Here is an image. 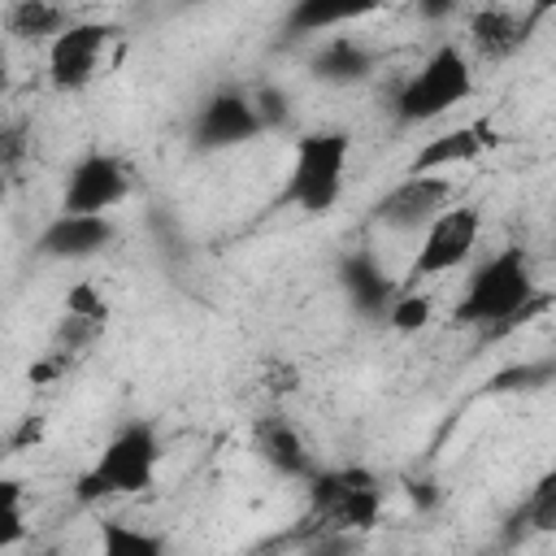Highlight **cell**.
Instances as JSON below:
<instances>
[{"instance_id": "obj_1", "label": "cell", "mask_w": 556, "mask_h": 556, "mask_svg": "<svg viewBox=\"0 0 556 556\" xmlns=\"http://www.w3.org/2000/svg\"><path fill=\"white\" fill-rule=\"evenodd\" d=\"M552 304L547 291H539L534 261L521 243L495 248L473 274L465 278V291L452 304V321L482 334H508L517 321H530Z\"/></svg>"}, {"instance_id": "obj_2", "label": "cell", "mask_w": 556, "mask_h": 556, "mask_svg": "<svg viewBox=\"0 0 556 556\" xmlns=\"http://www.w3.org/2000/svg\"><path fill=\"white\" fill-rule=\"evenodd\" d=\"M161 460H165V443L161 430L152 421H122L104 447L91 456V465L78 473L74 482V500L78 504H104V500H130L156 486L161 478Z\"/></svg>"}, {"instance_id": "obj_3", "label": "cell", "mask_w": 556, "mask_h": 556, "mask_svg": "<svg viewBox=\"0 0 556 556\" xmlns=\"http://www.w3.org/2000/svg\"><path fill=\"white\" fill-rule=\"evenodd\" d=\"M352 165V135L339 126L308 130L291 148V165L282 178V191L274 195V208H291L300 217H326L334 213L343 182Z\"/></svg>"}, {"instance_id": "obj_4", "label": "cell", "mask_w": 556, "mask_h": 556, "mask_svg": "<svg viewBox=\"0 0 556 556\" xmlns=\"http://www.w3.org/2000/svg\"><path fill=\"white\" fill-rule=\"evenodd\" d=\"M478 78H473V56L443 39L439 48H430V56L395 87L391 96V113L400 126H430L439 122L443 113L460 109L469 96H473Z\"/></svg>"}, {"instance_id": "obj_5", "label": "cell", "mask_w": 556, "mask_h": 556, "mask_svg": "<svg viewBox=\"0 0 556 556\" xmlns=\"http://www.w3.org/2000/svg\"><path fill=\"white\" fill-rule=\"evenodd\" d=\"M308 508L334 534H369L382 521L387 486L369 465H334L317 469L308 482Z\"/></svg>"}, {"instance_id": "obj_6", "label": "cell", "mask_w": 556, "mask_h": 556, "mask_svg": "<svg viewBox=\"0 0 556 556\" xmlns=\"http://www.w3.org/2000/svg\"><path fill=\"white\" fill-rule=\"evenodd\" d=\"M478 239H482V208L465 204V200L447 204L421 230V243H417V252H413V261L400 278V291H417V282H430V278H443V274L460 269L473 256Z\"/></svg>"}, {"instance_id": "obj_7", "label": "cell", "mask_w": 556, "mask_h": 556, "mask_svg": "<svg viewBox=\"0 0 556 556\" xmlns=\"http://www.w3.org/2000/svg\"><path fill=\"white\" fill-rule=\"evenodd\" d=\"M265 135L261 117H256V104H252V87L243 83H222L213 87L195 113H191V126H187V139L195 152H235V148H248Z\"/></svg>"}, {"instance_id": "obj_8", "label": "cell", "mask_w": 556, "mask_h": 556, "mask_svg": "<svg viewBox=\"0 0 556 556\" xmlns=\"http://www.w3.org/2000/svg\"><path fill=\"white\" fill-rule=\"evenodd\" d=\"M130 195V165L109 148H87L61 178L56 213L70 217H113V208Z\"/></svg>"}, {"instance_id": "obj_9", "label": "cell", "mask_w": 556, "mask_h": 556, "mask_svg": "<svg viewBox=\"0 0 556 556\" xmlns=\"http://www.w3.org/2000/svg\"><path fill=\"white\" fill-rule=\"evenodd\" d=\"M122 30L104 17H74L52 43H48V83L61 96H78L100 78L104 52Z\"/></svg>"}, {"instance_id": "obj_10", "label": "cell", "mask_w": 556, "mask_h": 556, "mask_svg": "<svg viewBox=\"0 0 556 556\" xmlns=\"http://www.w3.org/2000/svg\"><path fill=\"white\" fill-rule=\"evenodd\" d=\"M447 204H456L452 174H404L391 191L378 195V204H374V226L400 230V235H417V230H426Z\"/></svg>"}, {"instance_id": "obj_11", "label": "cell", "mask_w": 556, "mask_h": 556, "mask_svg": "<svg viewBox=\"0 0 556 556\" xmlns=\"http://www.w3.org/2000/svg\"><path fill=\"white\" fill-rule=\"evenodd\" d=\"M334 278H339V291L356 317H387V308L400 295V278L382 265V256L374 248L343 252L334 265Z\"/></svg>"}, {"instance_id": "obj_12", "label": "cell", "mask_w": 556, "mask_h": 556, "mask_svg": "<svg viewBox=\"0 0 556 556\" xmlns=\"http://www.w3.org/2000/svg\"><path fill=\"white\" fill-rule=\"evenodd\" d=\"M491 148H500V130H495L486 117L460 122V126H447V130L430 135V139L413 152V161H408L404 174H452V169H460V165L482 161Z\"/></svg>"}, {"instance_id": "obj_13", "label": "cell", "mask_w": 556, "mask_h": 556, "mask_svg": "<svg viewBox=\"0 0 556 556\" xmlns=\"http://www.w3.org/2000/svg\"><path fill=\"white\" fill-rule=\"evenodd\" d=\"M117 243V222L113 217H70L56 213L39 226L35 235V256L43 261H96Z\"/></svg>"}, {"instance_id": "obj_14", "label": "cell", "mask_w": 556, "mask_h": 556, "mask_svg": "<svg viewBox=\"0 0 556 556\" xmlns=\"http://www.w3.org/2000/svg\"><path fill=\"white\" fill-rule=\"evenodd\" d=\"M543 13H547L543 4H530V9L482 4V9L469 13V43L482 61H508L513 52H521L530 43V30Z\"/></svg>"}, {"instance_id": "obj_15", "label": "cell", "mask_w": 556, "mask_h": 556, "mask_svg": "<svg viewBox=\"0 0 556 556\" xmlns=\"http://www.w3.org/2000/svg\"><path fill=\"white\" fill-rule=\"evenodd\" d=\"M308 74L326 87H361L378 74V48L348 30L321 35L308 52Z\"/></svg>"}, {"instance_id": "obj_16", "label": "cell", "mask_w": 556, "mask_h": 556, "mask_svg": "<svg viewBox=\"0 0 556 556\" xmlns=\"http://www.w3.org/2000/svg\"><path fill=\"white\" fill-rule=\"evenodd\" d=\"M252 452H256V460H261L269 473L287 478V482H308V478L321 469V465L313 460L308 439H304L282 413H269V417L256 421V430H252Z\"/></svg>"}, {"instance_id": "obj_17", "label": "cell", "mask_w": 556, "mask_h": 556, "mask_svg": "<svg viewBox=\"0 0 556 556\" xmlns=\"http://www.w3.org/2000/svg\"><path fill=\"white\" fill-rule=\"evenodd\" d=\"M96 556H169V539L161 530L135 526L126 517L96 521Z\"/></svg>"}, {"instance_id": "obj_18", "label": "cell", "mask_w": 556, "mask_h": 556, "mask_svg": "<svg viewBox=\"0 0 556 556\" xmlns=\"http://www.w3.org/2000/svg\"><path fill=\"white\" fill-rule=\"evenodd\" d=\"M0 22H4V30L13 39H48L52 43L74 22V13L61 9V4H48V0H13L0 13Z\"/></svg>"}, {"instance_id": "obj_19", "label": "cell", "mask_w": 556, "mask_h": 556, "mask_svg": "<svg viewBox=\"0 0 556 556\" xmlns=\"http://www.w3.org/2000/svg\"><path fill=\"white\" fill-rule=\"evenodd\" d=\"M30 534V521H26V482L4 473L0 469V556L22 547Z\"/></svg>"}, {"instance_id": "obj_20", "label": "cell", "mask_w": 556, "mask_h": 556, "mask_svg": "<svg viewBox=\"0 0 556 556\" xmlns=\"http://www.w3.org/2000/svg\"><path fill=\"white\" fill-rule=\"evenodd\" d=\"M361 13H369V9L365 4L361 9H348V4H295L287 13V30H291V39L295 35H334V26H343V22L361 17Z\"/></svg>"}, {"instance_id": "obj_21", "label": "cell", "mask_w": 556, "mask_h": 556, "mask_svg": "<svg viewBox=\"0 0 556 556\" xmlns=\"http://www.w3.org/2000/svg\"><path fill=\"white\" fill-rule=\"evenodd\" d=\"M517 526H521V530H539V534H552V530H556V473H552V469H547V473L530 486V495L521 500Z\"/></svg>"}, {"instance_id": "obj_22", "label": "cell", "mask_w": 556, "mask_h": 556, "mask_svg": "<svg viewBox=\"0 0 556 556\" xmlns=\"http://www.w3.org/2000/svg\"><path fill=\"white\" fill-rule=\"evenodd\" d=\"M430 317H434V300H430V295H421V291H400L382 321H387L395 334H417V330L430 326Z\"/></svg>"}, {"instance_id": "obj_23", "label": "cell", "mask_w": 556, "mask_h": 556, "mask_svg": "<svg viewBox=\"0 0 556 556\" xmlns=\"http://www.w3.org/2000/svg\"><path fill=\"white\" fill-rule=\"evenodd\" d=\"M30 156V122L0 117V178H13Z\"/></svg>"}, {"instance_id": "obj_24", "label": "cell", "mask_w": 556, "mask_h": 556, "mask_svg": "<svg viewBox=\"0 0 556 556\" xmlns=\"http://www.w3.org/2000/svg\"><path fill=\"white\" fill-rule=\"evenodd\" d=\"M61 313H74V317H87V321H96V326H109V300H104V291L96 287V282H74L70 291H65V308Z\"/></svg>"}, {"instance_id": "obj_25", "label": "cell", "mask_w": 556, "mask_h": 556, "mask_svg": "<svg viewBox=\"0 0 556 556\" xmlns=\"http://www.w3.org/2000/svg\"><path fill=\"white\" fill-rule=\"evenodd\" d=\"M252 104H256V117H261L265 135L282 130L291 122V96L282 87H252Z\"/></svg>"}, {"instance_id": "obj_26", "label": "cell", "mask_w": 556, "mask_h": 556, "mask_svg": "<svg viewBox=\"0 0 556 556\" xmlns=\"http://www.w3.org/2000/svg\"><path fill=\"white\" fill-rule=\"evenodd\" d=\"M70 365H74V361H65L61 352H48V348H43V356H39V361L26 369V378H30L35 387H48V382H56V378H61Z\"/></svg>"}, {"instance_id": "obj_27", "label": "cell", "mask_w": 556, "mask_h": 556, "mask_svg": "<svg viewBox=\"0 0 556 556\" xmlns=\"http://www.w3.org/2000/svg\"><path fill=\"white\" fill-rule=\"evenodd\" d=\"M421 9V17H456V0H439V4H417Z\"/></svg>"}, {"instance_id": "obj_28", "label": "cell", "mask_w": 556, "mask_h": 556, "mask_svg": "<svg viewBox=\"0 0 556 556\" xmlns=\"http://www.w3.org/2000/svg\"><path fill=\"white\" fill-rule=\"evenodd\" d=\"M4 87H9V52L0 43V96H4Z\"/></svg>"}, {"instance_id": "obj_29", "label": "cell", "mask_w": 556, "mask_h": 556, "mask_svg": "<svg viewBox=\"0 0 556 556\" xmlns=\"http://www.w3.org/2000/svg\"><path fill=\"white\" fill-rule=\"evenodd\" d=\"M26 556H65L61 547H35V552H26Z\"/></svg>"}, {"instance_id": "obj_30", "label": "cell", "mask_w": 556, "mask_h": 556, "mask_svg": "<svg viewBox=\"0 0 556 556\" xmlns=\"http://www.w3.org/2000/svg\"><path fill=\"white\" fill-rule=\"evenodd\" d=\"M4 195H9V178H0V200H4Z\"/></svg>"}]
</instances>
